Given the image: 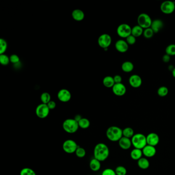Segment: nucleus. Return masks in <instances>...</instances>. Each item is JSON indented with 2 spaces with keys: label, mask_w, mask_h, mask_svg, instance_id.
<instances>
[{
  "label": "nucleus",
  "mask_w": 175,
  "mask_h": 175,
  "mask_svg": "<svg viewBox=\"0 0 175 175\" xmlns=\"http://www.w3.org/2000/svg\"><path fill=\"white\" fill-rule=\"evenodd\" d=\"M143 155L147 158H152L155 156L156 154V148L155 147L147 145L142 150Z\"/></svg>",
  "instance_id": "16"
},
{
  "label": "nucleus",
  "mask_w": 175,
  "mask_h": 175,
  "mask_svg": "<svg viewBox=\"0 0 175 175\" xmlns=\"http://www.w3.org/2000/svg\"><path fill=\"white\" fill-rule=\"evenodd\" d=\"M112 91L115 95L121 97L124 96L126 92V88L122 83L115 84L112 88Z\"/></svg>",
  "instance_id": "12"
},
{
  "label": "nucleus",
  "mask_w": 175,
  "mask_h": 175,
  "mask_svg": "<svg viewBox=\"0 0 175 175\" xmlns=\"http://www.w3.org/2000/svg\"><path fill=\"white\" fill-rule=\"evenodd\" d=\"M137 164L141 169H147L150 167V163L147 159L142 157L138 160Z\"/></svg>",
  "instance_id": "22"
},
{
  "label": "nucleus",
  "mask_w": 175,
  "mask_h": 175,
  "mask_svg": "<svg viewBox=\"0 0 175 175\" xmlns=\"http://www.w3.org/2000/svg\"><path fill=\"white\" fill-rule=\"evenodd\" d=\"M7 49V43L3 39H0V54H4Z\"/></svg>",
  "instance_id": "30"
},
{
  "label": "nucleus",
  "mask_w": 175,
  "mask_h": 175,
  "mask_svg": "<svg viewBox=\"0 0 175 175\" xmlns=\"http://www.w3.org/2000/svg\"><path fill=\"white\" fill-rule=\"evenodd\" d=\"M172 75L174 78H175V67L172 71Z\"/></svg>",
  "instance_id": "44"
},
{
  "label": "nucleus",
  "mask_w": 175,
  "mask_h": 175,
  "mask_svg": "<svg viewBox=\"0 0 175 175\" xmlns=\"http://www.w3.org/2000/svg\"><path fill=\"white\" fill-rule=\"evenodd\" d=\"M115 171L117 175H126L127 174L126 169L121 165L117 166Z\"/></svg>",
  "instance_id": "35"
},
{
  "label": "nucleus",
  "mask_w": 175,
  "mask_h": 175,
  "mask_svg": "<svg viewBox=\"0 0 175 175\" xmlns=\"http://www.w3.org/2000/svg\"><path fill=\"white\" fill-rule=\"evenodd\" d=\"M103 84L106 88H113V85L115 84L113 77L111 76H106L105 77L103 80Z\"/></svg>",
  "instance_id": "25"
},
{
  "label": "nucleus",
  "mask_w": 175,
  "mask_h": 175,
  "mask_svg": "<svg viewBox=\"0 0 175 175\" xmlns=\"http://www.w3.org/2000/svg\"><path fill=\"white\" fill-rule=\"evenodd\" d=\"M143 29L138 25L131 28V35L136 38L140 36L143 33Z\"/></svg>",
  "instance_id": "24"
},
{
  "label": "nucleus",
  "mask_w": 175,
  "mask_h": 175,
  "mask_svg": "<svg viewBox=\"0 0 175 175\" xmlns=\"http://www.w3.org/2000/svg\"><path fill=\"white\" fill-rule=\"evenodd\" d=\"M118 143L120 147L124 150H129L132 145L131 139L124 137H122L120 139V140L118 141Z\"/></svg>",
  "instance_id": "17"
},
{
  "label": "nucleus",
  "mask_w": 175,
  "mask_h": 175,
  "mask_svg": "<svg viewBox=\"0 0 175 175\" xmlns=\"http://www.w3.org/2000/svg\"><path fill=\"white\" fill-rule=\"evenodd\" d=\"M79 126L82 129H87L91 125V122L89 120L85 118H82L78 122Z\"/></svg>",
  "instance_id": "27"
},
{
  "label": "nucleus",
  "mask_w": 175,
  "mask_h": 175,
  "mask_svg": "<svg viewBox=\"0 0 175 175\" xmlns=\"http://www.w3.org/2000/svg\"><path fill=\"white\" fill-rule=\"evenodd\" d=\"M79 146L75 141L68 139L65 140L63 143L62 148L66 153L67 154H73L75 152Z\"/></svg>",
  "instance_id": "6"
},
{
  "label": "nucleus",
  "mask_w": 175,
  "mask_h": 175,
  "mask_svg": "<svg viewBox=\"0 0 175 175\" xmlns=\"http://www.w3.org/2000/svg\"><path fill=\"white\" fill-rule=\"evenodd\" d=\"M143 152L140 149L134 148L130 152V157L134 160H139L142 157Z\"/></svg>",
  "instance_id": "21"
},
{
  "label": "nucleus",
  "mask_w": 175,
  "mask_h": 175,
  "mask_svg": "<svg viewBox=\"0 0 175 175\" xmlns=\"http://www.w3.org/2000/svg\"><path fill=\"white\" fill-rule=\"evenodd\" d=\"M106 135L110 141L117 142L123 137L122 130L116 126H112L107 128Z\"/></svg>",
  "instance_id": "2"
},
{
  "label": "nucleus",
  "mask_w": 175,
  "mask_h": 175,
  "mask_svg": "<svg viewBox=\"0 0 175 175\" xmlns=\"http://www.w3.org/2000/svg\"><path fill=\"white\" fill-rule=\"evenodd\" d=\"M126 41L128 45H134L136 42V38L133 36V35H130L127 38H126Z\"/></svg>",
  "instance_id": "38"
},
{
  "label": "nucleus",
  "mask_w": 175,
  "mask_h": 175,
  "mask_svg": "<svg viewBox=\"0 0 175 175\" xmlns=\"http://www.w3.org/2000/svg\"><path fill=\"white\" fill-rule=\"evenodd\" d=\"M20 175H36L33 169L29 168H23L20 172Z\"/></svg>",
  "instance_id": "33"
},
{
  "label": "nucleus",
  "mask_w": 175,
  "mask_h": 175,
  "mask_svg": "<svg viewBox=\"0 0 175 175\" xmlns=\"http://www.w3.org/2000/svg\"><path fill=\"white\" fill-rule=\"evenodd\" d=\"M128 44L126 41L123 40H119L115 44V48L120 53H126L128 49Z\"/></svg>",
  "instance_id": "15"
},
{
  "label": "nucleus",
  "mask_w": 175,
  "mask_h": 175,
  "mask_svg": "<svg viewBox=\"0 0 175 175\" xmlns=\"http://www.w3.org/2000/svg\"><path fill=\"white\" fill-rule=\"evenodd\" d=\"M50 109L47 104L41 103L37 106L36 109V114L38 118L45 119L49 115Z\"/></svg>",
  "instance_id": "8"
},
{
  "label": "nucleus",
  "mask_w": 175,
  "mask_h": 175,
  "mask_svg": "<svg viewBox=\"0 0 175 175\" xmlns=\"http://www.w3.org/2000/svg\"><path fill=\"white\" fill-rule=\"evenodd\" d=\"M129 83L132 88H140L142 84V79L138 75H133L129 78Z\"/></svg>",
  "instance_id": "14"
},
{
  "label": "nucleus",
  "mask_w": 175,
  "mask_h": 175,
  "mask_svg": "<svg viewBox=\"0 0 175 175\" xmlns=\"http://www.w3.org/2000/svg\"><path fill=\"white\" fill-rule=\"evenodd\" d=\"M166 54L170 56H175V44H170L165 49Z\"/></svg>",
  "instance_id": "31"
},
{
  "label": "nucleus",
  "mask_w": 175,
  "mask_h": 175,
  "mask_svg": "<svg viewBox=\"0 0 175 175\" xmlns=\"http://www.w3.org/2000/svg\"><path fill=\"white\" fill-rule=\"evenodd\" d=\"M112 41V37L110 35L107 33H104L99 37L98 43L99 45L101 48L107 49L110 45Z\"/></svg>",
  "instance_id": "10"
},
{
  "label": "nucleus",
  "mask_w": 175,
  "mask_h": 175,
  "mask_svg": "<svg viewBox=\"0 0 175 175\" xmlns=\"http://www.w3.org/2000/svg\"><path fill=\"white\" fill-rule=\"evenodd\" d=\"M113 80L115 81V84H118V83H121L122 81V78L121 75H116L113 77Z\"/></svg>",
  "instance_id": "40"
},
{
  "label": "nucleus",
  "mask_w": 175,
  "mask_h": 175,
  "mask_svg": "<svg viewBox=\"0 0 175 175\" xmlns=\"http://www.w3.org/2000/svg\"><path fill=\"white\" fill-rule=\"evenodd\" d=\"M58 98L62 102H67L71 99V95L70 91L66 89H62L59 91Z\"/></svg>",
  "instance_id": "13"
},
{
  "label": "nucleus",
  "mask_w": 175,
  "mask_h": 175,
  "mask_svg": "<svg viewBox=\"0 0 175 175\" xmlns=\"http://www.w3.org/2000/svg\"><path fill=\"white\" fill-rule=\"evenodd\" d=\"M123 137L131 139L134 134V130L133 128L127 127L122 130Z\"/></svg>",
  "instance_id": "26"
},
{
  "label": "nucleus",
  "mask_w": 175,
  "mask_h": 175,
  "mask_svg": "<svg viewBox=\"0 0 175 175\" xmlns=\"http://www.w3.org/2000/svg\"><path fill=\"white\" fill-rule=\"evenodd\" d=\"M134 148L142 150L147 144V136L141 133L134 134L131 139Z\"/></svg>",
  "instance_id": "3"
},
{
  "label": "nucleus",
  "mask_w": 175,
  "mask_h": 175,
  "mask_svg": "<svg viewBox=\"0 0 175 175\" xmlns=\"http://www.w3.org/2000/svg\"><path fill=\"white\" fill-rule=\"evenodd\" d=\"M169 93V89L165 86H161L157 91V94L161 97H165Z\"/></svg>",
  "instance_id": "28"
},
{
  "label": "nucleus",
  "mask_w": 175,
  "mask_h": 175,
  "mask_svg": "<svg viewBox=\"0 0 175 175\" xmlns=\"http://www.w3.org/2000/svg\"><path fill=\"white\" fill-rule=\"evenodd\" d=\"M121 68L125 73H130L134 70V65L130 61H125L122 64Z\"/></svg>",
  "instance_id": "23"
},
{
  "label": "nucleus",
  "mask_w": 175,
  "mask_h": 175,
  "mask_svg": "<svg viewBox=\"0 0 175 175\" xmlns=\"http://www.w3.org/2000/svg\"><path fill=\"white\" fill-rule=\"evenodd\" d=\"M154 33H155L153 32V30L150 27V28L145 29L144 30L143 35L144 38H147V39H151L154 36Z\"/></svg>",
  "instance_id": "36"
},
{
  "label": "nucleus",
  "mask_w": 175,
  "mask_h": 175,
  "mask_svg": "<svg viewBox=\"0 0 175 175\" xmlns=\"http://www.w3.org/2000/svg\"><path fill=\"white\" fill-rule=\"evenodd\" d=\"M152 20L150 15L145 13L141 14L138 17L137 22L138 25L143 29L150 28L152 23Z\"/></svg>",
  "instance_id": "5"
},
{
  "label": "nucleus",
  "mask_w": 175,
  "mask_h": 175,
  "mask_svg": "<svg viewBox=\"0 0 175 175\" xmlns=\"http://www.w3.org/2000/svg\"><path fill=\"white\" fill-rule=\"evenodd\" d=\"M101 175H117L115 171L112 169H106L103 171Z\"/></svg>",
  "instance_id": "39"
},
{
  "label": "nucleus",
  "mask_w": 175,
  "mask_h": 175,
  "mask_svg": "<svg viewBox=\"0 0 175 175\" xmlns=\"http://www.w3.org/2000/svg\"><path fill=\"white\" fill-rule=\"evenodd\" d=\"M170 57H171V56L167 54H165V55H164L163 58H162V60L163 61V62H165V63H168V62H169V61L171 60Z\"/></svg>",
  "instance_id": "42"
},
{
  "label": "nucleus",
  "mask_w": 175,
  "mask_h": 175,
  "mask_svg": "<svg viewBox=\"0 0 175 175\" xmlns=\"http://www.w3.org/2000/svg\"><path fill=\"white\" fill-rule=\"evenodd\" d=\"M48 107H49V109L50 110H52V109H55L56 107V103L54 101H50L47 104Z\"/></svg>",
  "instance_id": "41"
},
{
  "label": "nucleus",
  "mask_w": 175,
  "mask_h": 175,
  "mask_svg": "<svg viewBox=\"0 0 175 175\" xmlns=\"http://www.w3.org/2000/svg\"><path fill=\"white\" fill-rule=\"evenodd\" d=\"M75 155L77 156V157L80 158H84L86 155V151L83 147H79L75 151Z\"/></svg>",
  "instance_id": "32"
},
{
  "label": "nucleus",
  "mask_w": 175,
  "mask_h": 175,
  "mask_svg": "<svg viewBox=\"0 0 175 175\" xmlns=\"http://www.w3.org/2000/svg\"><path fill=\"white\" fill-rule=\"evenodd\" d=\"M73 18L76 21H81L84 19V13L80 9H75L71 14Z\"/></svg>",
  "instance_id": "20"
},
{
  "label": "nucleus",
  "mask_w": 175,
  "mask_h": 175,
  "mask_svg": "<svg viewBox=\"0 0 175 175\" xmlns=\"http://www.w3.org/2000/svg\"><path fill=\"white\" fill-rule=\"evenodd\" d=\"M75 120V121L79 122V121L81 120L82 119V117L80 115H75V118H74Z\"/></svg>",
  "instance_id": "43"
},
{
  "label": "nucleus",
  "mask_w": 175,
  "mask_h": 175,
  "mask_svg": "<svg viewBox=\"0 0 175 175\" xmlns=\"http://www.w3.org/2000/svg\"><path fill=\"white\" fill-rule=\"evenodd\" d=\"M118 36L122 38H127L131 35V28L127 24H121L117 29Z\"/></svg>",
  "instance_id": "7"
},
{
  "label": "nucleus",
  "mask_w": 175,
  "mask_h": 175,
  "mask_svg": "<svg viewBox=\"0 0 175 175\" xmlns=\"http://www.w3.org/2000/svg\"><path fill=\"white\" fill-rule=\"evenodd\" d=\"M163 21L160 19H156V20L152 21L151 28L153 30L154 33H157L159 32V31L163 28Z\"/></svg>",
  "instance_id": "18"
},
{
  "label": "nucleus",
  "mask_w": 175,
  "mask_h": 175,
  "mask_svg": "<svg viewBox=\"0 0 175 175\" xmlns=\"http://www.w3.org/2000/svg\"><path fill=\"white\" fill-rule=\"evenodd\" d=\"M147 144L152 147L157 146L160 141L158 134L155 133H151L147 136Z\"/></svg>",
  "instance_id": "11"
},
{
  "label": "nucleus",
  "mask_w": 175,
  "mask_h": 175,
  "mask_svg": "<svg viewBox=\"0 0 175 175\" xmlns=\"http://www.w3.org/2000/svg\"><path fill=\"white\" fill-rule=\"evenodd\" d=\"M10 58L7 55L5 54H0V63L2 65L5 66L9 63Z\"/></svg>",
  "instance_id": "34"
},
{
  "label": "nucleus",
  "mask_w": 175,
  "mask_h": 175,
  "mask_svg": "<svg viewBox=\"0 0 175 175\" xmlns=\"http://www.w3.org/2000/svg\"><path fill=\"white\" fill-rule=\"evenodd\" d=\"M160 9L163 14L169 15L172 14L175 10V2L171 1H165L162 3Z\"/></svg>",
  "instance_id": "9"
},
{
  "label": "nucleus",
  "mask_w": 175,
  "mask_h": 175,
  "mask_svg": "<svg viewBox=\"0 0 175 175\" xmlns=\"http://www.w3.org/2000/svg\"></svg>",
  "instance_id": "45"
},
{
  "label": "nucleus",
  "mask_w": 175,
  "mask_h": 175,
  "mask_svg": "<svg viewBox=\"0 0 175 175\" xmlns=\"http://www.w3.org/2000/svg\"><path fill=\"white\" fill-rule=\"evenodd\" d=\"M10 62L11 63L16 64L20 62V58L17 54H13L10 56Z\"/></svg>",
  "instance_id": "37"
},
{
  "label": "nucleus",
  "mask_w": 175,
  "mask_h": 175,
  "mask_svg": "<svg viewBox=\"0 0 175 175\" xmlns=\"http://www.w3.org/2000/svg\"><path fill=\"white\" fill-rule=\"evenodd\" d=\"M41 100L43 104H47L51 101V96L48 92H43L41 95Z\"/></svg>",
  "instance_id": "29"
},
{
  "label": "nucleus",
  "mask_w": 175,
  "mask_h": 175,
  "mask_svg": "<svg viewBox=\"0 0 175 175\" xmlns=\"http://www.w3.org/2000/svg\"><path fill=\"white\" fill-rule=\"evenodd\" d=\"M109 155V147L105 144L99 143L96 145L94 150V158L100 162L104 161Z\"/></svg>",
  "instance_id": "1"
},
{
  "label": "nucleus",
  "mask_w": 175,
  "mask_h": 175,
  "mask_svg": "<svg viewBox=\"0 0 175 175\" xmlns=\"http://www.w3.org/2000/svg\"><path fill=\"white\" fill-rule=\"evenodd\" d=\"M101 162L95 158L92 159L89 162V168L92 171L95 172L99 171L101 169Z\"/></svg>",
  "instance_id": "19"
},
{
  "label": "nucleus",
  "mask_w": 175,
  "mask_h": 175,
  "mask_svg": "<svg viewBox=\"0 0 175 175\" xmlns=\"http://www.w3.org/2000/svg\"><path fill=\"white\" fill-rule=\"evenodd\" d=\"M64 130L68 134H74L78 130V122L74 119H67L62 124Z\"/></svg>",
  "instance_id": "4"
}]
</instances>
